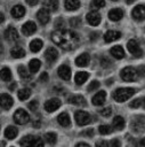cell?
<instances>
[{
	"label": "cell",
	"instance_id": "obj_6",
	"mask_svg": "<svg viewBox=\"0 0 145 147\" xmlns=\"http://www.w3.org/2000/svg\"><path fill=\"white\" fill-rule=\"evenodd\" d=\"M127 48H128V51H129L134 56H136V57H140V56L143 55V51H142V48H140L138 41L135 40V39H131V40L128 41Z\"/></svg>",
	"mask_w": 145,
	"mask_h": 147
},
{
	"label": "cell",
	"instance_id": "obj_28",
	"mask_svg": "<svg viewBox=\"0 0 145 147\" xmlns=\"http://www.w3.org/2000/svg\"><path fill=\"white\" fill-rule=\"evenodd\" d=\"M112 126L116 130H122L124 127V119L122 116H115L112 122Z\"/></svg>",
	"mask_w": 145,
	"mask_h": 147
},
{
	"label": "cell",
	"instance_id": "obj_30",
	"mask_svg": "<svg viewBox=\"0 0 145 147\" xmlns=\"http://www.w3.org/2000/svg\"><path fill=\"white\" fill-rule=\"evenodd\" d=\"M64 6L67 10H76L80 7V0H65Z\"/></svg>",
	"mask_w": 145,
	"mask_h": 147
},
{
	"label": "cell",
	"instance_id": "obj_57",
	"mask_svg": "<svg viewBox=\"0 0 145 147\" xmlns=\"http://www.w3.org/2000/svg\"><path fill=\"white\" fill-rule=\"evenodd\" d=\"M142 144H143V145H144V146H145V138H144V139H143V140H142Z\"/></svg>",
	"mask_w": 145,
	"mask_h": 147
},
{
	"label": "cell",
	"instance_id": "obj_4",
	"mask_svg": "<svg viewBox=\"0 0 145 147\" xmlns=\"http://www.w3.org/2000/svg\"><path fill=\"white\" fill-rule=\"evenodd\" d=\"M74 119H75V122H76L78 125L83 126V125H87V124L90 123L91 116H90L88 113L83 111V110H78V111H75V114H74Z\"/></svg>",
	"mask_w": 145,
	"mask_h": 147
},
{
	"label": "cell",
	"instance_id": "obj_43",
	"mask_svg": "<svg viewBox=\"0 0 145 147\" xmlns=\"http://www.w3.org/2000/svg\"><path fill=\"white\" fill-rule=\"evenodd\" d=\"M140 105H142V100H140V99H135V100H132V101L130 102L129 106H130L131 108H138Z\"/></svg>",
	"mask_w": 145,
	"mask_h": 147
},
{
	"label": "cell",
	"instance_id": "obj_25",
	"mask_svg": "<svg viewBox=\"0 0 145 147\" xmlns=\"http://www.w3.org/2000/svg\"><path fill=\"white\" fill-rule=\"evenodd\" d=\"M110 53H111L115 59H118V60L123 59V56H124V51H123L122 46H120V45L112 47V48H111V51H110Z\"/></svg>",
	"mask_w": 145,
	"mask_h": 147
},
{
	"label": "cell",
	"instance_id": "obj_55",
	"mask_svg": "<svg viewBox=\"0 0 145 147\" xmlns=\"http://www.w3.org/2000/svg\"><path fill=\"white\" fill-rule=\"evenodd\" d=\"M3 21H5V16H3L2 13H0V23H2Z\"/></svg>",
	"mask_w": 145,
	"mask_h": 147
},
{
	"label": "cell",
	"instance_id": "obj_21",
	"mask_svg": "<svg viewBox=\"0 0 145 147\" xmlns=\"http://www.w3.org/2000/svg\"><path fill=\"white\" fill-rule=\"evenodd\" d=\"M42 6L49 11H56L58 9V0H43Z\"/></svg>",
	"mask_w": 145,
	"mask_h": 147
},
{
	"label": "cell",
	"instance_id": "obj_20",
	"mask_svg": "<svg viewBox=\"0 0 145 147\" xmlns=\"http://www.w3.org/2000/svg\"><path fill=\"white\" fill-rule=\"evenodd\" d=\"M89 61H90L89 54L82 53V54H80V55L75 59V64H76L78 67H87L88 63H89Z\"/></svg>",
	"mask_w": 145,
	"mask_h": 147
},
{
	"label": "cell",
	"instance_id": "obj_59",
	"mask_svg": "<svg viewBox=\"0 0 145 147\" xmlns=\"http://www.w3.org/2000/svg\"><path fill=\"white\" fill-rule=\"evenodd\" d=\"M112 1H118V0H112Z\"/></svg>",
	"mask_w": 145,
	"mask_h": 147
},
{
	"label": "cell",
	"instance_id": "obj_56",
	"mask_svg": "<svg viewBox=\"0 0 145 147\" xmlns=\"http://www.w3.org/2000/svg\"><path fill=\"white\" fill-rule=\"evenodd\" d=\"M136 0H126V3H128V5H130V3H132V2H135Z\"/></svg>",
	"mask_w": 145,
	"mask_h": 147
},
{
	"label": "cell",
	"instance_id": "obj_8",
	"mask_svg": "<svg viewBox=\"0 0 145 147\" xmlns=\"http://www.w3.org/2000/svg\"><path fill=\"white\" fill-rule=\"evenodd\" d=\"M131 16L136 21H144L145 20V6L144 5H137L132 9Z\"/></svg>",
	"mask_w": 145,
	"mask_h": 147
},
{
	"label": "cell",
	"instance_id": "obj_36",
	"mask_svg": "<svg viewBox=\"0 0 145 147\" xmlns=\"http://www.w3.org/2000/svg\"><path fill=\"white\" fill-rule=\"evenodd\" d=\"M17 95H18V99L19 100H26L31 95V91L29 88H22V90L18 91Z\"/></svg>",
	"mask_w": 145,
	"mask_h": 147
},
{
	"label": "cell",
	"instance_id": "obj_23",
	"mask_svg": "<svg viewBox=\"0 0 145 147\" xmlns=\"http://www.w3.org/2000/svg\"><path fill=\"white\" fill-rule=\"evenodd\" d=\"M57 122H58L59 125H62V126H64V127H67V126H70V124H71V119H70V116L67 115V113H62V114H59L58 117H57Z\"/></svg>",
	"mask_w": 145,
	"mask_h": 147
},
{
	"label": "cell",
	"instance_id": "obj_50",
	"mask_svg": "<svg viewBox=\"0 0 145 147\" xmlns=\"http://www.w3.org/2000/svg\"><path fill=\"white\" fill-rule=\"evenodd\" d=\"M40 80L41 82H47L48 80V74L47 72H42L40 76Z\"/></svg>",
	"mask_w": 145,
	"mask_h": 147
},
{
	"label": "cell",
	"instance_id": "obj_9",
	"mask_svg": "<svg viewBox=\"0 0 145 147\" xmlns=\"http://www.w3.org/2000/svg\"><path fill=\"white\" fill-rule=\"evenodd\" d=\"M86 17H87V22H88L90 25L96 26V25H98V24L100 23V14H99L98 11H96V10L89 11Z\"/></svg>",
	"mask_w": 145,
	"mask_h": 147
},
{
	"label": "cell",
	"instance_id": "obj_47",
	"mask_svg": "<svg viewBox=\"0 0 145 147\" xmlns=\"http://www.w3.org/2000/svg\"><path fill=\"white\" fill-rule=\"evenodd\" d=\"M55 26H56L57 29L63 28V26H64V21H63L62 18H58V20L56 21V23H55Z\"/></svg>",
	"mask_w": 145,
	"mask_h": 147
},
{
	"label": "cell",
	"instance_id": "obj_27",
	"mask_svg": "<svg viewBox=\"0 0 145 147\" xmlns=\"http://www.w3.org/2000/svg\"><path fill=\"white\" fill-rule=\"evenodd\" d=\"M10 54H11V56L15 57V59H21V57L25 56V51H24L23 47H21V46H16V47L11 48Z\"/></svg>",
	"mask_w": 145,
	"mask_h": 147
},
{
	"label": "cell",
	"instance_id": "obj_51",
	"mask_svg": "<svg viewBox=\"0 0 145 147\" xmlns=\"http://www.w3.org/2000/svg\"><path fill=\"white\" fill-rule=\"evenodd\" d=\"M137 71H138V76L145 75V74H144V72H145V67H139V68L137 69Z\"/></svg>",
	"mask_w": 145,
	"mask_h": 147
},
{
	"label": "cell",
	"instance_id": "obj_22",
	"mask_svg": "<svg viewBox=\"0 0 145 147\" xmlns=\"http://www.w3.org/2000/svg\"><path fill=\"white\" fill-rule=\"evenodd\" d=\"M35 138L37 137H33V136H25V137H23L21 139V141H19L21 147H33L34 142H35Z\"/></svg>",
	"mask_w": 145,
	"mask_h": 147
},
{
	"label": "cell",
	"instance_id": "obj_15",
	"mask_svg": "<svg viewBox=\"0 0 145 147\" xmlns=\"http://www.w3.org/2000/svg\"><path fill=\"white\" fill-rule=\"evenodd\" d=\"M5 38L9 41H14L18 39V32L14 26H8L5 30Z\"/></svg>",
	"mask_w": 145,
	"mask_h": 147
},
{
	"label": "cell",
	"instance_id": "obj_5",
	"mask_svg": "<svg viewBox=\"0 0 145 147\" xmlns=\"http://www.w3.org/2000/svg\"><path fill=\"white\" fill-rule=\"evenodd\" d=\"M29 119H30V115L24 109H22V108L17 109L14 113V121H15V123H17L19 125H23V124L27 123Z\"/></svg>",
	"mask_w": 145,
	"mask_h": 147
},
{
	"label": "cell",
	"instance_id": "obj_45",
	"mask_svg": "<svg viewBox=\"0 0 145 147\" xmlns=\"http://www.w3.org/2000/svg\"><path fill=\"white\" fill-rule=\"evenodd\" d=\"M33 147H43V141H42V139L41 138H39V137H37L35 138V142H34V146Z\"/></svg>",
	"mask_w": 145,
	"mask_h": 147
},
{
	"label": "cell",
	"instance_id": "obj_10",
	"mask_svg": "<svg viewBox=\"0 0 145 147\" xmlns=\"http://www.w3.org/2000/svg\"><path fill=\"white\" fill-rule=\"evenodd\" d=\"M57 74H58V76H59L62 79H64V80H70V79H71V69H70V67L66 65V64H62V65L58 68Z\"/></svg>",
	"mask_w": 145,
	"mask_h": 147
},
{
	"label": "cell",
	"instance_id": "obj_19",
	"mask_svg": "<svg viewBox=\"0 0 145 147\" xmlns=\"http://www.w3.org/2000/svg\"><path fill=\"white\" fill-rule=\"evenodd\" d=\"M10 14L15 18H21V17H23L25 15V8L22 5H16V6H14L11 8Z\"/></svg>",
	"mask_w": 145,
	"mask_h": 147
},
{
	"label": "cell",
	"instance_id": "obj_44",
	"mask_svg": "<svg viewBox=\"0 0 145 147\" xmlns=\"http://www.w3.org/2000/svg\"><path fill=\"white\" fill-rule=\"evenodd\" d=\"M29 108L31 109V110H37L38 109V101L37 100H32L30 103H29Z\"/></svg>",
	"mask_w": 145,
	"mask_h": 147
},
{
	"label": "cell",
	"instance_id": "obj_35",
	"mask_svg": "<svg viewBox=\"0 0 145 147\" xmlns=\"http://www.w3.org/2000/svg\"><path fill=\"white\" fill-rule=\"evenodd\" d=\"M45 140H46L49 145H55L56 141H57V136H56V133H54V132H48V133L45 134Z\"/></svg>",
	"mask_w": 145,
	"mask_h": 147
},
{
	"label": "cell",
	"instance_id": "obj_54",
	"mask_svg": "<svg viewBox=\"0 0 145 147\" xmlns=\"http://www.w3.org/2000/svg\"><path fill=\"white\" fill-rule=\"evenodd\" d=\"M75 147H90V146L88 144H86V142H79V144L75 145Z\"/></svg>",
	"mask_w": 145,
	"mask_h": 147
},
{
	"label": "cell",
	"instance_id": "obj_52",
	"mask_svg": "<svg viewBox=\"0 0 145 147\" xmlns=\"http://www.w3.org/2000/svg\"><path fill=\"white\" fill-rule=\"evenodd\" d=\"M26 2H27L30 6H35V5L39 2V0H26Z\"/></svg>",
	"mask_w": 145,
	"mask_h": 147
},
{
	"label": "cell",
	"instance_id": "obj_1",
	"mask_svg": "<svg viewBox=\"0 0 145 147\" xmlns=\"http://www.w3.org/2000/svg\"><path fill=\"white\" fill-rule=\"evenodd\" d=\"M51 40L65 51L75 49L80 41L79 36L74 31L66 29H57L56 31H54L51 33Z\"/></svg>",
	"mask_w": 145,
	"mask_h": 147
},
{
	"label": "cell",
	"instance_id": "obj_7",
	"mask_svg": "<svg viewBox=\"0 0 145 147\" xmlns=\"http://www.w3.org/2000/svg\"><path fill=\"white\" fill-rule=\"evenodd\" d=\"M62 105V101L57 98H54V99H49L45 102V110L48 111V113H53L55 110H57Z\"/></svg>",
	"mask_w": 145,
	"mask_h": 147
},
{
	"label": "cell",
	"instance_id": "obj_33",
	"mask_svg": "<svg viewBox=\"0 0 145 147\" xmlns=\"http://www.w3.org/2000/svg\"><path fill=\"white\" fill-rule=\"evenodd\" d=\"M0 78L5 82H9L11 79V71L8 68H2L0 70Z\"/></svg>",
	"mask_w": 145,
	"mask_h": 147
},
{
	"label": "cell",
	"instance_id": "obj_26",
	"mask_svg": "<svg viewBox=\"0 0 145 147\" xmlns=\"http://www.w3.org/2000/svg\"><path fill=\"white\" fill-rule=\"evenodd\" d=\"M89 78V74L86 72V71H79L75 74V77H74V80L78 85H82L87 79Z\"/></svg>",
	"mask_w": 145,
	"mask_h": 147
},
{
	"label": "cell",
	"instance_id": "obj_46",
	"mask_svg": "<svg viewBox=\"0 0 145 147\" xmlns=\"http://www.w3.org/2000/svg\"><path fill=\"white\" fill-rule=\"evenodd\" d=\"M110 145H111V147H120L121 146V142H120L119 139H113Z\"/></svg>",
	"mask_w": 145,
	"mask_h": 147
},
{
	"label": "cell",
	"instance_id": "obj_18",
	"mask_svg": "<svg viewBox=\"0 0 145 147\" xmlns=\"http://www.w3.org/2000/svg\"><path fill=\"white\" fill-rule=\"evenodd\" d=\"M105 99H106V93L105 91H99L98 93H96L91 101H92V105L94 106H102L104 102H105Z\"/></svg>",
	"mask_w": 145,
	"mask_h": 147
},
{
	"label": "cell",
	"instance_id": "obj_2",
	"mask_svg": "<svg viewBox=\"0 0 145 147\" xmlns=\"http://www.w3.org/2000/svg\"><path fill=\"white\" fill-rule=\"evenodd\" d=\"M135 94V90L131 87H120L113 92V99L118 102H124Z\"/></svg>",
	"mask_w": 145,
	"mask_h": 147
},
{
	"label": "cell",
	"instance_id": "obj_48",
	"mask_svg": "<svg viewBox=\"0 0 145 147\" xmlns=\"http://www.w3.org/2000/svg\"><path fill=\"white\" fill-rule=\"evenodd\" d=\"M100 63H102V65H103L104 68H106V67H108V65L111 64V61H110V60H106V59H102Z\"/></svg>",
	"mask_w": 145,
	"mask_h": 147
},
{
	"label": "cell",
	"instance_id": "obj_49",
	"mask_svg": "<svg viewBox=\"0 0 145 147\" xmlns=\"http://www.w3.org/2000/svg\"><path fill=\"white\" fill-rule=\"evenodd\" d=\"M107 146H108L107 142L104 141V140H100V141H98V142L96 144V147H107Z\"/></svg>",
	"mask_w": 145,
	"mask_h": 147
},
{
	"label": "cell",
	"instance_id": "obj_32",
	"mask_svg": "<svg viewBox=\"0 0 145 147\" xmlns=\"http://www.w3.org/2000/svg\"><path fill=\"white\" fill-rule=\"evenodd\" d=\"M40 65H41V62H40L38 59H33V60H31L30 63H29V69H30V71H31L32 74H35V72L40 69Z\"/></svg>",
	"mask_w": 145,
	"mask_h": 147
},
{
	"label": "cell",
	"instance_id": "obj_12",
	"mask_svg": "<svg viewBox=\"0 0 145 147\" xmlns=\"http://www.w3.org/2000/svg\"><path fill=\"white\" fill-rule=\"evenodd\" d=\"M37 18L38 21L40 22V24H47L49 22V18H50V15H49V10H47L46 8L42 7V9H40L38 13H37Z\"/></svg>",
	"mask_w": 145,
	"mask_h": 147
},
{
	"label": "cell",
	"instance_id": "obj_58",
	"mask_svg": "<svg viewBox=\"0 0 145 147\" xmlns=\"http://www.w3.org/2000/svg\"><path fill=\"white\" fill-rule=\"evenodd\" d=\"M144 106H145V99H144Z\"/></svg>",
	"mask_w": 145,
	"mask_h": 147
},
{
	"label": "cell",
	"instance_id": "obj_37",
	"mask_svg": "<svg viewBox=\"0 0 145 147\" xmlns=\"http://www.w3.org/2000/svg\"><path fill=\"white\" fill-rule=\"evenodd\" d=\"M104 6H105V0H92V2H91V8L94 10L103 8Z\"/></svg>",
	"mask_w": 145,
	"mask_h": 147
},
{
	"label": "cell",
	"instance_id": "obj_39",
	"mask_svg": "<svg viewBox=\"0 0 145 147\" xmlns=\"http://www.w3.org/2000/svg\"><path fill=\"white\" fill-rule=\"evenodd\" d=\"M98 130H99V133L100 134H108V133L112 132V129H111L110 125H100L98 127Z\"/></svg>",
	"mask_w": 145,
	"mask_h": 147
},
{
	"label": "cell",
	"instance_id": "obj_34",
	"mask_svg": "<svg viewBox=\"0 0 145 147\" xmlns=\"http://www.w3.org/2000/svg\"><path fill=\"white\" fill-rule=\"evenodd\" d=\"M131 126H132V130H134V131L139 132L142 129H144V126H145V122H144L143 119H135V121L132 122Z\"/></svg>",
	"mask_w": 145,
	"mask_h": 147
},
{
	"label": "cell",
	"instance_id": "obj_53",
	"mask_svg": "<svg viewBox=\"0 0 145 147\" xmlns=\"http://www.w3.org/2000/svg\"><path fill=\"white\" fill-rule=\"evenodd\" d=\"M82 134H83V136H92V129H89V130L82 132Z\"/></svg>",
	"mask_w": 145,
	"mask_h": 147
},
{
	"label": "cell",
	"instance_id": "obj_41",
	"mask_svg": "<svg viewBox=\"0 0 145 147\" xmlns=\"http://www.w3.org/2000/svg\"><path fill=\"white\" fill-rule=\"evenodd\" d=\"M70 24H71L73 28H76V26H79V25L81 24V21H80V18H78V17H73V18L70 20Z\"/></svg>",
	"mask_w": 145,
	"mask_h": 147
},
{
	"label": "cell",
	"instance_id": "obj_11",
	"mask_svg": "<svg viewBox=\"0 0 145 147\" xmlns=\"http://www.w3.org/2000/svg\"><path fill=\"white\" fill-rule=\"evenodd\" d=\"M11 106H13V98L7 93L0 94V107L3 109H9Z\"/></svg>",
	"mask_w": 145,
	"mask_h": 147
},
{
	"label": "cell",
	"instance_id": "obj_40",
	"mask_svg": "<svg viewBox=\"0 0 145 147\" xmlns=\"http://www.w3.org/2000/svg\"><path fill=\"white\" fill-rule=\"evenodd\" d=\"M99 82H97V80H92L90 84H89V86L87 87V90L89 91V92H91V91H95V90H97L98 87H99Z\"/></svg>",
	"mask_w": 145,
	"mask_h": 147
},
{
	"label": "cell",
	"instance_id": "obj_29",
	"mask_svg": "<svg viewBox=\"0 0 145 147\" xmlns=\"http://www.w3.org/2000/svg\"><path fill=\"white\" fill-rule=\"evenodd\" d=\"M17 133H18L17 129H16L15 126H11V125L8 126V127H6V130H5V137H6L7 139H9V140L16 138Z\"/></svg>",
	"mask_w": 145,
	"mask_h": 147
},
{
	"label": "cell",
	"instance_id": "obj_3",
	"mask_svg": "<svg viewBox=\"0 0 145 147\" xmlns=\"http://www.w3.org/2000/svg\"><path fill=\"white\" fill-rule=\"evenodd\" d=\"M120 76L126 82H134L138 78V71L132 67H124L120 71Z\"/></svg>",
	"mask_w": 145,
	"mask_h": 147
},
{
	"label": "cell",
	"instance_id": "obj_14",
	"mask_svg": "<svg viewBox=\"0 0 145 147\" xmlns=\"http://www.w3.org/2000/svg\"><path fill=\"white\" fill-rule=\"evenodd\" d=\"M35 30H37V25H35V23L32 22V21L26 22V23L23 24V26H22V32H23V34H25V36H31L32 33L35 32Z\"/></svg>",
	"mask_w": 145,
	"mask_h": 147
},
{
	"label": "cell",
	"instance_id": "obj_42",
	"mask_svg": "<svg viewBox=\"0 0 145 147\" xmlns=\"http://www.w3.org/2000/svg\"><path fill=\"white\" fill-rule=\"evenodd\" d=\"M111 114H112V108L111 107H106V108H104V109L100 110V115H103L104 117H107Z\"/></svg>",
	"mask_w": 145,
	"mask_h": 147
},
{
	"label": "cell",
	"instance_id": "obj_16",
	"mask_svg": "<svg viewBox=\"0 0 145 147\" xmlns=\"http://www.w3.org/2000/svg\"><path fill=\"white\" fill-rule=\"evenodd\" d=\"M57 56H58V52H57L54 47H49V48H47L46 52H45V57H46V60H47L48 63L55 62L56 59H57Z\"/></svg>",
	"mask_w": 145,
	"mask_h": 147
},
{
	"label": "cell",
	"instance_id": "obj_24",
	"mask_svg": "<svg viewBox=\"0 0 145 147\" xmlns=\"http://www.w3.org/2000/svg\"><path fill=\"white\" fill-rule=\"evenodd\" d=\"M69 102L72 103V105H75V106H86L87 102H86V99L82 96V95H72L70 99H69Z\"/></svg>",
	"mask_w": 145,
	"mask_h": 147
},
{
	"label": "cell",
	"instance_id": "obj_38",
	"mask_svg": "<svg viewBox=\"0 0 145 147\" xmlns=\"http://www.w3.org/2000/svg\"><path fill=\"white\" fill-rule=\"evenodd\" d=\"M17 71H18L19 76H21L22 78H27V77H29V72H27V70H26V68H25L24 65H18Z\"/></svg>",
	"mask_w": 145,
	"mask_h": 147
},
{
	"label": "cell",
	"instance_id": "obj_31",
	"mask_svg": "<svg viewBox=\"0 0 145 147\" xmlns=\"http://www.w3.org/2000/svg\"><path fill=\"white\" fill-rule=\"evenodd\" d=\"M42 46H43V44H42V41H41L40 39H34V40H32V41L30 42V49H31L33 53L39 52V51L42 48Z\"/></svg>",
	"mask_w": 145,
	"mask_h": 147
},
{
	"label": "cell",
	"instance_id": "obj_17",
	"mask_svg": "<svg viewBox=\"0 0 145 147\" xmlns=\"http://www.w3.org/2000/svg\"><path fill=\"white\" fill-rule=\"evenodd\" d=\"M122 17H123V11L121 8H113L108 11V18L113 22L120 21Z\"/></svg>",
	"mask_w": 145,
	"mask_h": 147
},
{
	"label": "cell",
	"instance_id": "obj_13",
	"mask_svg": "<svg viewBox=\"0 0 145 147\" xmlns=\"http://www.w3.org/2000/svg\"><path fill=\"white\" fill-rule=\"evenodd\" d=\"M121 38V32L115 31V30H108L104 34V41L105 42H112L114 40H118Z\"/></svg>",
	"mask_w": 145,
	"mask_h": 147
}]
</instances>
